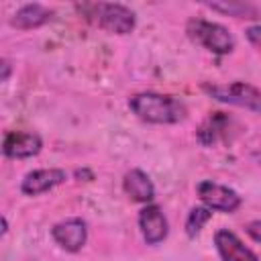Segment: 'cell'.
Listing matches in <instances>:
<instances>
[{
  "label": "cell",
  "instance_id": "obj_1",
  "mask_svg": "<svg viewBox=\"0 0 261 261\" xmlns=\"http://www.w3.org/2000/svg\"><path fill=\"white\" fill-rule=\"evenodd\" d=\"M130 112L149 124H177L186 118V104L169 94L159 92H139L128 100Z\"/></svg>",
  "mask_w": 261,
  "mask_h": 261
},
{
  "label": "cell",
  "instance_id": "obj_2",
  "mask_svg": "<svg viewBox=\"0 0 261 261\" xmlns=\"http://www.w3.org/2000/svg\"><path fill=\"white\" fill-rule=\"evenodd\" d=\"M86 20L94 22L102 31L112 35H128L137 27V14L124 4L118 2H98V4H84L77 6Z\"/></svg>",
  "mask_w": 261,
  "mask_h": 261
},
{
  "label": "cell",
  "instance_id": "obj_3",
  "mask_svg": "<svg viewBox=\"0 0 261 261\" xmlns=\"http://www.w3.org/2000/svg\"><path fill=\"white\" fill-rule=\"evenodd\" d=\"M186 35L190 37L192 43L204 47L214 55H228L234 51V45H237L232 33L224 24L206 20L202 16H192L186 22Z\"/></svg>",
  "mask_w": 261,
  "mask_h": 261
},
{
  "label": "cell",
  "instance_id": "obj_4",
  "mask_svg": "<svg viewBox=\"0 0 261 261\" xmlns=\"http://www.w3.org/2000/svg\"><path fill=\"white\" fill-rule=\"evenodd\" d=\"M202 90L218 102L232 104L239 108H247L261 114V90L247 82H230V84H204Z\"/></svg>",
  "mask_w": 261,
  "mask_h": 261
},
{
  "label": "cell",
  "instance_id": "obj_5",
  "mask_svg": "<svg viewBox=\"0 0 261 261\" xmlns=\"http://www.w3.org/2000/svg\"><path fill=\"white\" fill-rule=\"evenodd\" d=\"M196 192H198V198L202 200V204L206 208H210L212 212H234L239 210L241 206V196L228 188V186H222V184H216L212 179H204L196 186Z\"/></svg>",
  "mask_w": 261,
  "mask_h": 261
},
{
  "label": "cell",
  "instance_id": "obj_6",
  "mask_svg": "<svg viewBox=\"0 0 261 261\" xmlns=\"http://www.w3.org/2000/svg\"><path fill=\"white\" fill-rule=\"evenodd\" d=\"M53 241L67 253H77L88 241V222L84 218H65L51 228Z\"/></svg>",
  "mask_w": 261,
  "mask_h": 261
},
{
  "label": "cell",
  "instance_id": "obj_7",
  "mask_svg": "<svg viewBox=\"0 0 261 261\" xmlns=\"http://www.w3.org/2000/svg\"><path fill=\"white\" fill-rule=\"evenodd\" d=\"M139 228L141 234L145 239L147 245H159L167 239L169 234V222L161 210V206L157 204H147L141 212H139Z\"/></svg>",
  "mask_w": 261,
  "mask_h": 261
},
{
  "label": "cell",
  "instance_id": "obj_8",
  "mask_svg": "<svg viewBox=\"0 0 261 261\" xmlns=\"http://www.w3.org/2000/svg\"><path fill=\"white\" fill-rule=\"evenodd\" d=\"M43 149V141L37 133H27V130H10L4 137L2 143V153L8 159H29L39 155Z\"/></svg>",
  "mask_w": 261,
  "mask_h": 261
},
{
  "label": "cell",
  "instance_id": "obj_9",
  "mask_svg": "<svg viewBox=\"0 0 261 261\" xmlns=\"http://www.w3.org/2000/svg\"><path fill=\"white\" fill-rule=\"evenodd\" d=\"M67 173L59 167H45V169H33L29 171L20 181V192L24 196H41L61 184H65Z\"/></svg>",
  "mask_w": 261,
  "mask_h": 261
},
{
  "label": "cell",
  "instance_id": "obj_10",
  "mask_svg": "<svg viewBox=\"0 0 261 261\" xmlns=\"http://www.w3.org/2000/svg\"><path fill=\"white\" fill-rule=\"evenodd\" d=\"M214 247L220 261H259L253 249H249L232 230L220 228L214 232Z\"/></svg>",
  "mask_w": 261,
  "mask_h": 261
},
{
  "label": "cell",
  "instance_id": "obj_11",
  "mask_svg": "<svg viewBox=\"0 0 261 261\" xmlns=\"http://www.w3.org/2000/svg\"><path fill=\"white\" fill-rule=\"evenodd\" d=\"M122 190L133 202H139V204H149L155 198V186L143 169L126 171L122 177Z\"/></svg>",
  "mask_w": 261,
  "mask_h": 261
},
{
  "label": "cell",
  "instance_id": "obj_12",
  "mask_svg": "<svg viewBox=\"0 0 261 261\" xmlns=\"http://www.w3.org/2000/svg\"><path fill=\"white\" fill-rule=\"evenodd\" d=\"M53 16V10L47 8L45 4L33 2V4H22L12 16H10V27L20 29V31H31L39 29L45 22H49Z\"/></svg>",
  "mask_w": 261,
  "mask_h": 261
},
{
  "label": "cell",
  "instance_id": "obj_13",
  "mask_svg": "<svg viewBox=\"0 0 261 261\" xmlns=\"http://www.w3.org/2000/svg\"><path fill=\"white\" fill-rule=\"evenodd\" d=\"M230 116H226L224 112H212L198 128V141L204 145V147H214L218 141H224L228 137V130H230Z\"/></svg>",
  "mask_w": 261,
  "mask_h": 261
},
{
  "label": "cell",
  "instance_id": "obj_14",
  "mask_svg": "<svg viewBox=\"0 0 261 261\" xmlns=\"http://www.w3.org/2000/svg\"><path fill=\"white\" fill-rule=\"evenodd\" d=\"M206 6L216 12L234 16V18H259L257 6L247 4V2H208Z\"/></svg>",
  "mask_w": 261,
  "mask_h": 261
},
{
  "label": "cell",
  "instance_id": "obj_15",
  "mask_svg": "<svg viewBox=\"0 0 261 261\" xmlns=\"http://www.w3.org/2000/svg\"><path fill=\"white\" fill-rule=\"evenodd\" d=\"M210 218H212V210H210V208H206V206H194V208L188 212V218H186V224H184L186 234H188L190 239H196V237L202 232L204 224H206Z\"/></svg>",
  "mask_w": 261,
  "mask_h": 261
},
{
  "label": "cell",
  "instance_id": "obj_16",
  "mask_svg": "<svg viewBox=\"0 0 261 261\" xmlns=\"http://www.w3.org/2000/svg\"><path fill=\"white\" fill-rule=\"evenodd\" d=\"M245 35H247L249 43L261 53V24H253V27H249V29L245 31Z\"/></svg>",
  "mask_w": 261,
  "mask_h": 261
},
{
  "label": "cell",
  "instance_id": "obj_17",
  "mask_svg": "<svg viewBox=\"0 0 261 261\" xmlns=\"http://www.w3.org/2000/svg\"><path fill=\"white\" fill-rule=\"evenodd\" d=\"M245 230H247V234H249L255 243H261V220H253V222H249Z\"/></svg>",
  "mask_w": 261,
  "mask_h": 261
},
{
  "label": "cell",
  "instance_id": "obj_18",
  "mask_svg": "<svg viewBox=\"0 0 261 261\" xmlns=\"http://www.w3.org/2000/svg\"><path fill=\"white\" fill-rule=\"evenodd\" d=\"M0 69H2V73H0V82H8L10 71H12L10 61H8V59H2V61H0Z\"/></svg>",
  "mask_w": 261,
  "mask_h": 261
},
{
  "label": "cell",
  "instance_id": "obj_19",
  "mask_svg": "<svg viewBox=\"0 0 261 261\" xmlns=\"http://www.w3.org/2000/svg\"><path fill=\"white\" fill-rule=\"evenodd\" d=\"M8 232V222H6V218L2 216V234H6Z\"/></svg>",
  "mask_w": 261,
  "mask_h": 261
}]
</instances>
